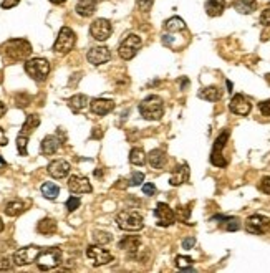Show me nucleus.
Wrapping results in <instances>:
<instances>
[{"instance_id": "nucleus-32", "label": "nucleus", "mask_w": 270, "mask_h": 273, "mask_svg": "<svg viewBox=\"0 0 270 273\" xmlns=\"http://www.w3.org/2000/svg\"><path fill=\"white\" fill-rule=\"evenodd\" d=\"M42 194H43V197L53 201V199H56L60 194V187L53 184V182H45V184L42 186Z\"/></svg>"}, {"instance_id": "nucleus-16", "label": "nucleus", "mask_w": 270, "mask_h": 273, "mask_svg": "<svg viewBox=\"0 0 270 273\" xmlns=\"http://www.w3.org/2000/svg\"><path fill=\"white\" fill-rule=\"evenodd\" d=\"M86 58H88V61L91 65L98 66V65L106 63V61H110L111 60V53L106 47H93L88 52V55H86Z\"/></svg>"}, {"instance_id": "nucleus-13", "label": "nucleus", "mask_w": 270, "mask_h": 273, "mask_svg": "<svg viewBox=\"0 0 270 273\" xmlns=\"http://www.w3.org/2000/svg\"><path fill=\"white\" fill-rule=\"evenodd\" d=\"M227 138H229V131H224V133L216 139L214 147H212V152H211V162L214 164L217 167H224L227 164L226 159L222 157V149L224 146L227 143Z\"/></svg>"}, {"instance_id": "nucleus-34", "label": "nucleus", "mask_w": 270, "mask_h": 273, "mask_svg": "<svg viewBox=\"0 0 270 273\" xmlns=\"http://www.w3.org/2000/svg\"><path fill=\"white\" fill-rule=\"evenodd\" d=\"M93 240L98 243V245H105V243H110V242H111V235L108 234V232L95 230V232H93Z\"/></svg>"}, {"instance_id": "nucleus-5", "label": "nucleus", "mask_w": 270, "mask_h": 273, "mask_svg": "<svg viewBox=\"0 0 270 273\" xmlns=\"http://www.w3.org/2000/svg\"><path fill=\"white\" fill-rule=\"evenodd\" d=\"M61 263V250L58 247L45 248L38 253L37 265L40 270H51Z\"/></svg>"}, {"instance_id": "nucleus-54", "label": "nucleus", "mask_w": 270, "mask_h": 273, "mask_svg": "<svg viewBox=\"0 0 270 273\" xmlns=\"http://www.w3.org/2000/svg\"><path fill=\"white\" fill-rule=\"evenodd\" d=\"M4 230V222H2V219H0V232Z\"/></svg>"}, {"instance_id": "nucleus-2", "label": "nucleus", "mask_w": 270, "mask_h": 273, "mask_svg": "<svg viewBox=\"0 0 270 273\" xmlns=\"http://www.w3.org/2000/svg\"><path fill=\"white\" fill-rule=\"evenodd\" d=\"M141 116L148 121H159L164 115V103L156 95H151L140 103Z\"/></svg>"}, {"instance_id": "nucleus-11", "label": "nucleus", "mask_w": 270, "mask_h": 273, "mask_svg": "<svg viewBox=\"0 0 270 273\" xmlns=\"http://www.w3.org/2000/svg\"><path fill=\"white\" fill-rule=\"evenodd\" d=\"M111 32H113L111 24L106 19H96L90 27L91 37H93L95 40H98V42H105V40L110 38Z\"/></svg>"}, {"instance_id": "nucleus-46", "label": "nucleus", "mask_w": 270, "mask_h": 273, "mask_svg": "<svg viewBox=\"0 0 270 273\" xmlns=\"http://www.w3.org/2000/svg\"><path fill=\"white\" fill-rule=\"evenodd\" d=\"M176 217H179L181 220H187L189 219V209L186 207H179V210H177Z\"/></svg>"}, {"instance_id": "nucleus-15", "label": "nucleus", "mask_w": 270, "mask_h": 273, "mask_svg": "<svg viewBox=\"0 0 270 273\" xmlns=\"http://www.w3.org/2000/svg\"><path fill=\"white\" fill-rule=\"evenodd\" d=\"M68 189H70L72 194H90L91 184L83 175H72L68 179Z\"/></svg>"}, {"instance_id": "nucleus-3", "label": "nucleus", "mask_w": 270, "mask_h": 273, "mask_svg": "<svg viewBox=\"0 0 270 273\" xmlns=\"http://www.w3.org/2000/svg\"><path fill=\"white\" fill-rule=\"evenodd\" d=\"M116 222L119 229L126 232H138L145 227V219L136 210H121L116 215Z\"/></svg>"}, {"instance_id": "nucleus-40", "label": "nucleus", "mask_w": 270, "mask_h": 273, "mask_svg": "<svg viewBox=\"0 0 270 273\" xmlns=\"http://www.w3.org/2000/svg\"><path fill=\"white\" fill-rule=\"evenodd\" d=\"M145 180V174L143 172H134L129 179V186H140L141 182Z\"/></svg>"}, {"instance_id": "nucleus-39", "label": "nucleus", "mask_w": 270, "mask_h": 273, "mask_svg": "<svg viewBox=\"0 0 270 273\" xmlns=\"http://www.w3.org/2000/svg\"><path fill=\"white\" fill-rule=\"evenodd\" d=\"M136 4H138V9L143 10V12H149L154 4V0H136Z\"/></svg>"}, {"instance_id": "nucleus-23", "label": "nucleus", "mask_w": 270, "mask_h": 273, "mask_svg": "<svg viewBox=\"0 0 270 273\" xmlns=\"http://www.w3.org/2000/svg\"><path fill=\"white\" fill-rule=\"evenodd\" d=\"M226 9V0H208L206 2V12L209 17H219Z\"/></svg>"}, {"instance_id": "nucleus-36", "label": "nucleus", "mask_w": 270, "mask_h": 273, "mask_svg": "<svg viewBox=\"0 0 270 273\" xmlns=\"http://www.w3.org/2000/svg\"><path fill=\"white\" fill-rule=\"evenodd\" d=\"M27 143H28V136L19 134L17 136V149L22 156H27Z\"/></svg>"}, {"instance_id": "nucleus-26", "label": "nucleus", "mask_w": 270, "mask_h": 273, "mask_svg": "<svg viewBox=\"0 0 270 273\" xmlns=\"http://www.w3.org/2000/svg\"><path fill=\"white\" fill-rule=\"evenodd\" d=\"M38 124H40V118L38 115H28L27 119H25V123H24V126H22V131H20V134H25V136H30L33 131H35L38 128Z\"/></svg>"}, {"instance_id": "nucleus-19", "label": "nucleus", "mask_w": 270, "mask_h": 273, "mask_svg": "<svg viewBox=\"0 0 270 273\" xmlns=\"http://www.w3.org/2000/svg\"><path fill=\"white\" fill-rule=\"evenodd\" d=\"M148 162L153 169H164L166 162H168V156L163 149H153L148 154Z\"/></svg>"}, {"instance_id": "nucleus-12", "label": "nucleus", "mask_w": 270, "mask_h": 273, "mask_svg": "<svg viewBox=\"0 0 270 273\" xmlns=\"http://www.w3.org/2000/svg\"><path fill=\"white\" fill-rule=\"evenodd\" d=\"M154 217H156L159 227H171L176 222L174 210L164 202H159L156 206V209H154Z\"/></svg>"}, {"instance_id": "nucleus-27", "label": "nucleus", "mask_w": 270, "mask_h": 273, "mask_svg": "<svg viewBox=\"0 0 270 273\" xmlns=\"http://www.w3.org/2000/svg\"><path fill=\"white\" fill-rule=\"evenodd\" d=\"M234 9L239 14H252L257 9V2L255 0H235Z\"/></svg>"}, {"instance_id": "nucleus-9", "label": "nucleus", "mask_w": 270, "mask_h": 273, "mask_svg": "<svg viewBox=\"0 0 270 273\" xmlns=\"http://www.w3.org/2000/svg\"><path fill=\"white\" fill-rule=\"evenodd\" d=\"M245 230L254 235L267 234V232H270V219L263 217V215H250L245 220Z\"/></svg>"}, {"instance_id": "nucleus-25", "label": "nucleus", "mask_w": 270, "mask_h": 273, "mask_svg": "<svg viewBox=\"0 0 270 273\" xmlns=\"http://www.w3.org/2000/svg\"><path fill=\"white\" fill-rule=\"evenodd\" d=\"M68 106H70V110L73 113H80L83 111L86 106H88V96L85 95H75L70 98V101H68Z\"/></svg>"}, {"instance_id": "nucleus-37", "label": "nucleus", "mask_w": 270, "mask_h": 273, "mask_svg": "<svg viewBox=\"0 0 270 273\" xmlns=\"http://www.w3.org/2000/svg\"><path fill=\"white\" fill-rule=\"evenodd\" d=\"M226 224H224V229L229 230V232H234V230H239L240 229V222L239 219L235 217H224Z\"/></svg>"}, {"instance_id": "nucleus-48", "label": "nucleus", "mask_w": 270, "mask_h": 273, "mask_svg": "<svg viewBox=\"0 0 270 273\" xmlns=\"http://www.w3.org/2000/svg\"><path fill=\"white\" fill-rule=\"evenodd\" d=\"M0 270H12V263L9 258H0Z\"/></svg>"}, {"instance_id": "nucleus-50", "label": "nucleus", "mask_w": 270, "mask_h": 273, "mask_svg": "<svg viewBox=\"0 0 270 273\" xmlns=\"http://www.w3.org/2000/svg\"><path fill=\"white\" fill-rule=\"evenodd\" d=\"M9 139H7V134H5V131L0 128V146H7Z\"/></svg>"}, {"instance_id": "nucleus-28", "label": "nucleus", "mask_w": 270, "mask_h": 273, "mask_svg": "<svg viewBox=\"0 0 270 273\" xmlns=\"http://www.w3.org/2000/svg\"><path fill=\"white\" fill-rule=\"evenodd\" d=\"M37 230L43 235H51L56 232V222L53 219H42L38 222Z\"/></svg>"}, {"instance_id": "nucleus-51", "label": "nucleus", "mask_w": 270, "mask_h": 273, "mask_svg": "<svg viewBox=\"0 0 270 273\" xmlns=\"http://www.w3.org/2000/svg\"><path fill=\"white\" fill-rule=\"evenodd\" d=\"M5 169H7V162H5L2 159V156H0V174H2Z\"/></svg>"}, {"instance_id": "nucleus-47", "label": "nucleus", "mask_w": 270, "mask_h": 273, "mask_svg": "<svg viewBox=\"0 0 270 273\" xmlns=\"http://www.w3.org/2000/svg\"><path fill=\"white\" fill-rule=\"evenodd\" d=\"M28 101H30V98L28 96H17V106H20V108H25L28 105Z\"/></svg>"}, {"instance_id": "nucleus-29", "label": "nucleus", "mask_w": 270, "mask_h": 273, "mask_svg": "<svg viewBox=\"0 0 270 273\" xmlns=\"http://www.w3.org/2000/svg\"><path fill=\"white\" fill-rule=\"evenodd\" d=\"M199 98L208 100V101H217V100L222 98V91L217 86H208V88L200 89Z\"/></svg>"}, {"instance_id": "nucleus-41", "label": "nucleus", "mask_w": 270, "mask_h": 273, "mask_svg": "<svg viewBox=\"0 0 270 273\" xmlns=\"http://www.w3.org/2000/svg\"><path fill=\"white\" fill-rule=\"evenodd\" d=\"M258 189H260L263 194H270V177H263L258 184Z\"/></svg>"}, {"instance_id": "nucleus-10", "label": "nucleus", "mask_w": 270, "mask_h": 273, "mask_svg": "<svg viewBox=\"0 0 270 273\" xmlns=\"http://www.w3.org/2000/svg\"><path fill=\"white\" fill-rule=\"evenodd\" d=\"M42 252L38 247H24L20 250H17V252L14 253V263L19 265V266H25V265H30L33 263V261H37V257L38 253Z\"/></svg>"}, {"instance_id": "nucleus-1", "label": "nucleus", "mask_w": 270, "mask_h": 273, "mask_svg": "<svg viewBox=\"0 0 270 273\" xmlns=\"http://www.w3.org/2000/svg\"><path fill=\"white\" fill-rule=\"evenodd\" d=\"M0 55L4 56L5 61H20L25 60L32 55V45L27 40L15 38L5 42L0 47Z\"/></svg>"}, {"instance_id": "nucleus-53", "label": "nucleus", "mask_w": 270, "mask_h": 273, "mask_svg": "<svg viewBox=\"0 0 270 273\" xmlns=\"http://www.w3.org/2000/svg\"><path fill=\"white\" fill-rule=\"evenodd\" d=\"M51 4H55V5H60V4H65L66 0H50Z\"/></svg>"}, {"instance_id": "nucleus-33", "label": "nucleus", "mask_w": 270, "mask_h": 273, "mask_svg": "<svg viewBox=\"0 0 270 273\" xmlns=\"http://www.w3.org/2000/svg\"><path fill=\"white\" fill-rule=\"evenodd\" d=\"M129 162L134 164V166H143L146 162V154L141 147H133L129 152Z\"/></svg>"}, {"instance_id": "nucleus-44", "label": "nucleus", "mask_w": 270, "mask_h": 273, "mask_svg": "<svg viewBox=\"0 0 270 273\" xmlns=\"http://www.w3.org/2000/svg\"><path fill=\"white\" fill-rule=\"evenodd\" d=\"M143 192H145V196H154L156 187H154V184H143Z\"/></svg>"}, {"instance_id": "nucleus-8", "label": "nucleus", "mask_w": 270, "mask_h": 273, "mask_svg": "<svg viewBox=\"0 0 270 273\" xmlns=\"http://www.w3.org/2000/svg\"><path fill=\"white\" fill-rule=\"evenodd\" d=\"M86 257L91 261L93 266H101L113 261V255L111 252H108L106 248H103L101 245H90L86 248Z\"/></svg>"}, {"instance_id": "nucleus-52", "label": "nucleus", "mask_w": 270, "mask_h": 273, "mask_svg": "<svg viewBox=\"0 0 270 273\" xmlns=\"http://www.w3.org/2000/svg\"><path fill=\"white\" fill-rule=\"evenodd\" d=\"M5 111H7V108H5V105L2 103V101H0V118L5 115Z\"/></svg>"}, {"instance_id": "nucleus-17", "label": "nucleus", "mask_w": 270, "mask_h": 273, "mask_svg": "<svg viewBox=\"0 0 270 273\" xmlns=\"http://www.w3.org/2000/svg\"><path fill=\"white\" fill-rule=\"evenodd\" d=\"M68 172H70V164L63 159H56V161H51L48 164V174L55 179H63L66 177Z\"/></svg>"}, {"instance_id": "nucleus-4", "label": "nucleus", "mask_w": 270, "mask_h": 273, "mask_svg": "<svg viewBox=\"0 0 270 273\" xmlns=\"http://www.w3.org/2000/svg\"><path fill=\"white\" fill-rule=\"evenodd\" d=\"M25 71L35 81H45L50 73V63L45 58H32L27 60Z\"/></svg>"}, {"instance_id": "nucleus-21", "label": "nucleus", "mask_w": 270, "mask_h": 273, "mask_svg": "<svg viewBox=\"0 0 270 273\" xmlns=\"http://www.w3.org/2000/svg\"><path fill=\"white\" fill-rule=\"evenodd\" d=\"M58 147H60V139L56 136H47L42 141V154L51 156L58 151Z\"/></svg>"}, {"instance_id": "nucleus-30", "label": "nucleus", "mask_w": 270, "mask_h": 273, "mask_svg": "<svg viewBox=\"0 0 270 273\" xmlns=\"http://www.w3.org/2000/svg\"><path fill=\"white\" fill-rule=\"evenodd\" d=\"M24 210H25V204L22 201H10L7 206H5V214H7L9 217H17V215H20Z\"/></svg>"}, {"instance_id": "nucleus-49", "label": "nucleus", "mask_w": 270, "mask_h": 273, "mask_svg": "<svg viewBox=\"0 0 270 273\" xmlns=\"http://www.w3.org/2000/svg\"><path fill=\"white\" fill-rule=\"evenodd\" d=\"M20 0H4L2 2V9H12L15 5H19Z\"/></svg>"}, {"instance_id": "nucleus-7", "label": "nucleus", "mask_w": 270, "mask_h": 273, "mask_svg": "<svg viewBox=\"0 0 270 273\" xmlns=\"http://www.w3.org/2000/svg\"><path fill=\"white\" fill-rule=\"evenodd\" d=\"M141 37H138V35H128L126 37L121 45H119V48H118V53L119 56H121L123 60H131V58H134L136 53L141 50Z\"/></svg>"}, {"instance_id": "nucleus-20", "label": "nucleus", "mask_w": 270, "mask_h": 273, "mask_svg": "<svg viewBox=\"0 0 270 273\" xmlns=\"http://www.w3.org/2000/svg\"><path fill=\"white\" fill-rule=\"evenodd\" d=\"M189 179V167H187V164H182V166L179 167H176L174 172L171 174V186H181V184H184V182H187Z\"/></svg>"}, {"instance_id": "nucleus-43", "label": "nucleus", "mask_w": 270, "mask_h": 273, "mask_svg": "<svg viewBox=\"0 0 270 273\" xmlns=\"http://www.w3.org/2000/svg\"><path fill=\"white\" fill-rule=\"evenodd\" d=\"M260 24L262 25H270V7L268 9H265V10H263V12H262V15H260Z\"/></svg>"}, {"instance_id": "nucleus-31", "label": "nucleus", "mask_w": 270, "mask_h": 273, "mask_svg": "<svg viewBox=\"0 0 270 273\" xmlns=\"http://www.w3.org/2000/svg\"><path fill=\"white\" fill-rule=\"evenodd\" d=\"M141 245V240L140 237H133V235H128L126 238H123L119 242V248H124V250H129V252H136L138 248Z\"/></svg>"}, {"instance_id": "nucleus-14", "label": "nucleus", "mask_w": 270, "mask_h": 273, "mask_svg": "<svg viewBox=\"0 0 270 273\" xmlns=\"http://www.w3.org/2000/svg\"><path fill=\"white\" fill-rule=\"evenodd\" d=\"M229 110H231L234 115L247 116L252 110V105L249 103V100H247L244 95H234L231 103H229Z\"/></svg>"}, {"instance_id": "nucleus-18", "label": "nucleus", "mask_w": 270, "mask_h": 273, "mask_svg": "<svg viewBox=\"0 0 270 273\" xmlns=\"http://www.w3.org/2000/svg\"><path fill=\"white\" fill-rule=\"evenodd\" d=\"M90 108L91 111L95 113V115L98 116H105L108 115L110 111H113L114 108V101L113 100H105V98H96L90 103Z\"/></svg>"}, {"instance_id": "nucleus-22", "label": "nucleus", "mask_w": 270, "mask_h": 273, "mask_svg": "<svg viewBox=\"0 0 270 273\" xmlns=\"http://www.w3.org/2000/svg\"><path fill=\"white\" fill-rule=\"evenodd\" d=\"M96 10V0H78L77 14L82 17H91Z\"/></svg>"}, {"instance_id": "nucleus-35", "label": "nucleus", "mask_w": 270, "mask_h": 273, "mask_svg": "<svg viewBox=\"0 0 270 273\" xmlns=\"http://www.w3.org/2000/svg\"><path fill=\"white\" fill-rule=\"evenodd\" d=\"M176 266L179 270H192V258L191 257H177Z\"/></svg>"}, {"instance_id": "nucleus-6", "label": "nucleus", "mask_w": 270, "mask_h": 273, "mask_svg": "<svg viewBox=\"0 0 270 273\" xmlns=\"http://www.w3.org/2000/svg\"><path fill=\"white\" fill-rule=\"evenodd\" d=\"M75 43H77V35L72 28L68 27H61V30L58 33V38L53 45V52L58 55H66L68 52H72Z\"/></svg>"}, {"instance_id": "nucleus-24", "label": "nucleus", "mask_w": 270, "mask_h": 273, "mask_svg": "<svg viewBox=\"0 0 270 273\" xmlns=\"http://www.w3.org/2000/svg\"><path fill=\"white\" fill-rule=\"evenodd\" d=\"M164 30L168 33H181L186 32V24L184 20L179 19V17H172L168 22L164 24Z\"/></svg>"}, {"instance_id": "nucleus-38", "label": "nucleus", "mask_w": 270, "mask_h": 273, "mask_svg": "<svg viewBox=\"0 0 270 273\" xmlns=\"http://www.w3.org/2000/svg\"><path fill=\"white\" fill-rule=\"evenodd\" d=\"M80 204H82V201H80L78 197H70L66 201V209H68V212H73V210H77L80 207Z\"/></svg>"}, {"instance_id": "nucleus-42", "label": "nucleus", "mask_w": 270, "mask_h": 273, "mask_svg": "<svg viewBox=\"0 0 270 273\" xmlns=\"http://www.w3.org/2000/svg\"><path fill=\"white\" fill-rule=\"evenodd\" d=\"M258 110H260V113L263 116H270V100L262 101V103L258 105Z\"/></svg>"}, {"instance_id": "nucleus-45", "label": "nucleus", "mask_w": 270, "mask_h": 273, "mask_svg": "<svg viewBox=\"0 0 270 273\" xmlns=\"http://www.w3.org/2000/svg\"><path fill=\"white\" fill-rule=\"evenodd\" d=\"M194 245H196V238L194 237H189V238H184V240H182V248L191 250Z\"/></svg>"}]
</instances>
